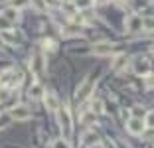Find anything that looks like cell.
<instances>
[{"label":"cell","instance_id":"cell-1","mask_svg":"<svg viewBox=\"0 0 154 148\" xmlns=\"http://www.w3.org/2000/svg\"><path fill=\"white\" fill-rule=\"evenodd\" d=\"M57 119H59V126H61V132L63 136L71 134V115L65 107H59L57 109Z\"/></svg>","mask_w":154,"mask_h":148},{"label":"cell","instance_id":"cell-2","mask_svg":"<svg viewBox=\"0 0 154 148\" xmlns=\"http://www.w3.org/2000/svg\"><path fill=\"white\" fill-rule=\"evenodd\" d=\"M8 115L14 121H28V119H32V111H30L26 105H16V107H12Z\"/></svg>","mask_w":154,"mask_h":148},{"label":"cell","instance_id":"cell-3","mask_svg":"<svg viewBox=\"0 0 154 148\" xmlns=\"http://www.w3.org/2000/svg\"><path fill=\"white\" fill-rule=\"evenodd\" d=\"M93 87H95V81L91 79V77H89V79H85V81H83V85L79 87V91H77V101H85V99L91 95Z\"/></svg>","mask_w":154,"mask_h":148},{"label":"cell","instance_id":"cell-4","mask_svg":"<svg viewBox=\"0 0 154 148\" xmlns=\"http://www.w3.org/2000/svg\"><path fill=\"white\" fill-rule=\"evenodd\" d=\"M132 69H134L136 75H146V73L150 71V63H148V59H144V57H136L134 63H132Z\"/></svg>","mask_w":154,"mask_h":148},{"label":"cell","instance_id":"cell-5","mask_svg":"<svg viewBox=\"0 0 154 148\" xmlns=\"http://www.w3.org/2000/svg\"><path fill=\"white\" fill-rule=\"evenodd\" d=\"M128 132H132V134H142L144 132V128H146V125H144V121L142 119H138V117H132L131 121H128Z\"/></svg>","mask_w":154,"mask_h":148},{"label":"cell","instance_id":"cell-6","mask_svg":"<svg viewBox=\"0 0 154 148\" xmlns=\"http://www.w3.org/2000/svg\"><path fill=\"white\" fill-rule=\"evenodd\" d=\"M44 103H45V107L50 109V111H54V113L59 109V101H57L54 91H45L44 93Z\"/></svg>","mask_w":154,"mask_h":148},{"label":"cell","instance_id":"cell-7","mask_svg":"<svg viewBox=\"0 0 154 148\" xmlns=\"http://www.w3.org/2000/svg\"><path fill=\"white\" fill-rule=\"evenodd\" d=\"M44 69H45V61H44V55L36 54L32 57V71L36 75H44Z\"/></svg>","mask_w":154,"mask_h":148},{"label":"cell","instance_id":"cell-8","mask_svg":"<svg viewBox=\"0 0 154 148\" xmlns=\"http://www.w3.org/2000/svg\"><path fill=\"white\" fill-rule=\"evenodd\" d=\"M93 54H95V55H113L115 48L111 44H107V42H103V44H95V45H93Z\"/></svg>","mask_w":154,"mask_h":148},{"label":"cell","instance_id":"cell-9","mask_svg":"<svg viewBox=\"0 0 154 148\" xmlns=\"http://www.w3.org/2000/svg\"><path fill=\"white\" fill-rule=\"evenodd\" d=\"M127 30L128 32H140L142 30V18L140 16H136V14L128 16L127 18Z\"/></svg>","mask_w":154,"mask_h":148},{"label":"cell","instance_id":"cell-10","mask_svg":"<svg viewBox=\"0 0 154 148\" xmlns=\"http://www.w3.org/2000/svg\"><path fill=\"white\" fill-rule=\"evenodd\" d=\"M2 16H4L8 22H18V18H20V14H18V8H14V6H8V8H4L2 10Z\"/></svg>","mask_w":154,"mask_h":148},{"label":"cell","instance_id":"cell-11","mask_svg":"<svg viewBox=\"0 0 154 148\" xmlns=\"http://www.w3.org/2000/svg\"><path fill=\"white\" fill-rule=\"evenodd\" d=\"M128 65V55H119L117 59L113 61V71H117V73H121L122 69Z\"/></svg>","mask_w":154,"mask_h":148},{"label":"cell","instance_id":"cell-12","mask_svg":"<svg viewBox=\"0 0 154 148\" xmlns=\"http://www.w3.org/2000/svg\"><path fill=\"white\" fill-rule=\"evenodd\" d=\"M97 142H99V138H97L95 132H87V134H83V144L91 146V144H97Z\"/></svg>","mask_w":154,"mask_h":148},{"label":"cell","instance_id":"cell-13","mask_svg":"<svg viewBox=\"0 0 154 148\" xmlns=\"http://www.w3.org/2000/svg\"><path fill=\"white\" fill-rule=\"evenodd\" d=\"M28 95H30L32 99H40V97H44V91H42V87L36 83V85L30 87V93H28Z\"/></svg>","mask_w":154,"mask_h":148},{"label":"cell","instance_id":"cell-14","mask_svg":"<svg viewBox=\"0 0 154 148\" xmlns=\"http://www.w3.org/2000/svg\"><path fill=\"white\" fill-rule=\"evenodd\" d=\"M142 30L154 32V18H152V16H148V18H142Z\"/></svg>","mask_w":154,"mask_h":148},{"label":"cell","instance_id":"cell-15","mask_svg":"<svg viewBox=\"0 0 154 148\" xmlns=\"http://www.w3.org/2000/svg\"><path fill=\"white\" fill-rule=\"evenodd\" d=\"M93 2H95V0H73L75 8H89Z\"/></svg>","mask_w":154,"mask_h":148},{"label":"cell","instance_id":"cell-16","mask_svg":"<svg viewBox=\"0 0 154 148\" xmlns=\"http://www.w3.org/2000/svg\"><path fill=\"white\" fill-rule=\"evenodd\" d=\"M10 26H12V22H8V20L0 14V32H8L10 30Z\"/></svg>","mask_w":154,"mask_h":148},{"label":"cell","instance_id":"cell-17","mask_svg":"<svg viewBox=\"0 0 154 148\" xmlns=\"http://www.w3.org/2000/svg\"><path fill=\"white\" fill-rule=\"evenodd\" d=\"M28 4H30V0H10V6H14V8H24Z\"/></svg>","mask_w":154,"mask_h":148},{"label":"cell","instance_id":"cell-18","mask_svg":"<svg viewBox=\"0 0 154 148\" xmlns=\"http://www.w3.org/2000/svg\"><path fill=\"white\" fill-rule=\"evenodd\" d=\"M93 121H95V113L89 111L87 115H83V125H93Z\"/></svg>","mask_w":154,"mask_h":148},{"label":"cell","instance_id":"cell-19","mask_svg":"<svg viewBox=\"0 0 154 148\" xmlns=\"http://www.w3.org/2000/svg\"><path fill=\"white\" fill-rule=\"evenodd\" d=\"M144 125H146V126H152V128H154V111H150V113H146V119H144Z\"/></svg>","mask_w":154,"mask_h":148},{"label":"cell","instance_id":"cell-20","mask_svg":"<svg viewBox=\"0 0 154 148\" xmlns=\"http://www.w3.org/2000/svg\"><path fill=\"white\" fill-rule=\"evenodd\" d=\"M54 148H71V146H69V142H67V140L59 138V140H55V142H54Z\"/></svg>","mask_w":154,"mask_h":148},{"label":"cell","instance_id":"cell-21","mask_svg":"<svg viewBox=\"0 0 154 148\" xmlns=\"http://www.w3.org/2000/svg\"><path fill=\"white\" fill-rule=\"evenodd\" d=\"M8 97H10V87H2V89H0V103L6 101Z\"/></svg>","mask_w":154,"mask_h":148},{"label":"cell","instance_id":"cell-22","mask_svg":"<svg viewBox=\"0 0 154 148\" xmlns=\"http://www.w3.org/2000/svg\"><path fill=\"white\" fill-rule=\"evenodd\" d=\"M91 111L95 113V115L103 113V103H101V101H95V103H93V107H91Z\"/></svg>","mask_w":154,"mask_h":148},{"label":"cell","instance_id":"cell-23","mask_svg":"<svg viewBox=\"0 0 154 148\" xmlns=\"http://www.w3.org/2000/svg\"><path fill=\"white\" fill-rule=\"evenodd\" d=\"M44 44H45V49H51V51L55 49V42H51V40H45Z\"/></svg>","mask_w":154,"mask_h":148},{"label":"cell","instance_id":"cell-24","mask_svg":"<svg viewBox=\"0 0 154 148\" xmlns=\"http://www.w3.org/2000/svg\"><path fill=\"white\" fill-rule=\"evenodd\" d=\"M95 2H99V4H105V2H109V0H95Z\"/></svg>","mask_w":154,"mask_h":148},{"label":"cell","instance_id":"cell-25","mask_svg":"<svg viewBox=\"0 0 154 148\" xmlns=\"http://www.w3.org/2000/svg\"><path fill=\"white\" fill-rule=\"evenodd\" d=\"M2 126H4V119H0V128H2Z\"/></svg>","mask_w":154,"mask_h":148},{"label":"cell","instance_id":"cell-26","mask_svg":"<svg viewBox=\"0 0 154 148\" xmlns=\"http://www.w3.org/2000/svg\"><path fill=\"white\" fill-rule=\"evenodd\" d=\"M150 51H152V55H154V45H152V49H150Z\"/></svg>","mask_w":154,"mask_h":148},{"label":"cell","instance_id":"cell-27","mask_svg":"<svg viewBox=\"0 0 154 148\" xmlns=\"http://www.w3.org/2000/svg\"><path fill=\"white\" fill-rule=\"evenodd\" d=\"M0 45H2V38H0Z\"/></svg>","mask_w":154,"mask_h":148}]
</instances>
